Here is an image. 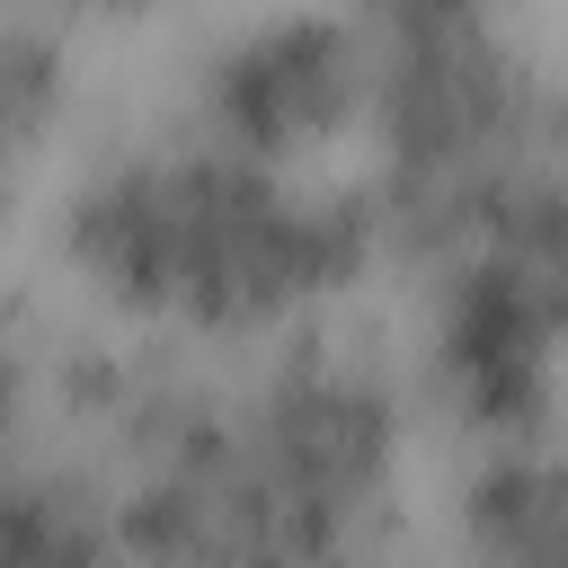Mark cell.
I'll return each instance as SVG.
<instances>
[{
	"instance_id": "3",
	"label": "cell",
	"mask_w": 568,
	"mask_h": 568,
	"mask_svg": "<svg viewBox=\"0 0 568 568\" xmlns=\"http://www.w3.org/2000/svg\"><path fill=\"white\" fill-rule=\"evenodd\" d=\"M390 346L453 444L568 408V106L497 186L390 248Z\"/></svg>"
},
{
	"instance_id": "1",
	"label": "cell",
	"mask_w": 568,
	"mask_h": 568,
	"mask_svg": "<svg viewBox=\"0 0 568 568\" xmlns=\"http://www.w3.org/2000/svg\"><path fill=\"white\" fill-rule=\"evenodd\" d=\"M9 435L62 444L142 568H444L435 417L390 328L364 320L186 364L27 293L9 320Z\"/></svg>"
},
{
	"instance_id": "8",
	"label": "cell",
	"mask_w": 568,
	"mask_h": 568,
	"mask_svg": "<svg viewBox=\"0 0 568 568\" xmlns=\"http://www.w3.org/2000/svg\"><path fill=\"white\" fill-rule=\"evenodd\" d=\"M0 568H142L124 524L106 515L98 479L36 435H9V497H0Z\"/></svg>"
},
{
	"instance_id": "6",
	"label": "cell",
	"mask_w": 568,
	"mask_h": 568,
	"mask_svg": "<svg viewBox=\"0 0 568 568\" xmlns=\"http://www.w3.org/2000/svg\"><path fill=\"white\" fill-rule=\"evenodd\" d=\"M435 550L444 568H568V408L453 444Z\"/></svg>"
},
{
	"instance_id": "4",
	"label": "cell",
	"mask_w": 568,
	"mask_h": 568,
	"mask_svg": "<svg viewBox=\"0 0 568 568\" xmlns=\"http://www.w3.org/2000/svg\"><path fill=\"white\" fill-rule=\"evenodd\" d=\"M364 18H373V98L355 178L382 213V248H399L426 222L462 213L479 186H497L559 124L568 71H550L532 27L506 9L408 0Z\"/></svg>"
},
{
	"instance_id": "2",
	"label": "cell",
	"mask_w": 568,
	"mask_h": 568,
	"mask_svg": "<svg viewBox=\"0 0 568 568\" xmlns=\"http://www.w3.org/2000/svg\"><path fill=\"white\" fill-rule=\"evenodd\" d=\"M36 248L62 320L186 364L346 328L364 284H390L382 213L355 169L248 151L169 98L53 160Z\"/></svg>"
},
{
	"instance_id": "7",
	"label": "cell",
	"mask_w": 568,
	"mask_h": 568,
	"mask_svg": "<svg viewBox=\"0 0 568 568\" xmlns=\"http://www.w3.org/2000/svg\"><path fill=\"white\" fill-rule=\"evenodd\" d=\"M80 142V18L9 0L0 9V160L9 186H44Z\"/></svg>"
},
{
	"instance_id": "5",
	"label": "cell",
	"mask_w": 568,
	"mask_h": 568,
	"mask_svg": "<svg viewBox=\"0 0 568 568\" xmlns=\"http://www.w3.org/2000/svg\"><path fill=\"white\" fill-rule=\"evenodd\" d=\"M364 98H373V18H346V9L204 18L169 62L178 115L302 169H355Z\"/></svg>"
}]
</instances>
